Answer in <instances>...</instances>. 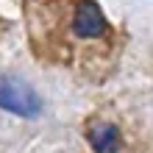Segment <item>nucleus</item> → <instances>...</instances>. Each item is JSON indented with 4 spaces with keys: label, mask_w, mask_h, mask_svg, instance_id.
I'll return each mask as SVG.
<instances>
[{
    "label": "nucleus",
    "mask_w": 153,
    "mask_h": 153,
    "mask_svg": "<svg viewBox=\"0 0 153 153\" xmlns=\"http://www.w3.org/2000/svg\"><path fill=\"white\" fill-rule=\"evenodd\" d=\"M0 109L20 114V117H39L42 97L31 84L14 75H0Z\"/></svg>",
    "instance_id": "1"
},
{
    "label": "nucleus",
    "mask_w": 153,
    "mask_h": 153,
    "mask_svg": "<svg viewBox=\"0 0 153 153\" xmlns=\"http://www.w3.org/2000/svg\"><path fill=\"white\" fill-rule=\"evenodd\" d=\"M73 31L81 39H95L109 31V22H106L100 6L95 0H78L75 14H73Z\"/></svg>",
    "instance_id": "2"
},
{
    "label": "nucleus",
    "mask_w": 153,
    "mask_h": 153,
    "mask_svg": "<svg viewBox=\"0 0 153 153\" xmlns=\"http://www.w3.org/2000/svg\"><path fill=\"white\" fill-rule=\"evenodd\" d=\"M89 142H92L95 153H117V148H120V131L111 123H95L89 128Z\"/></svg>",
    "instance_id": "3"
}]
</instances>
